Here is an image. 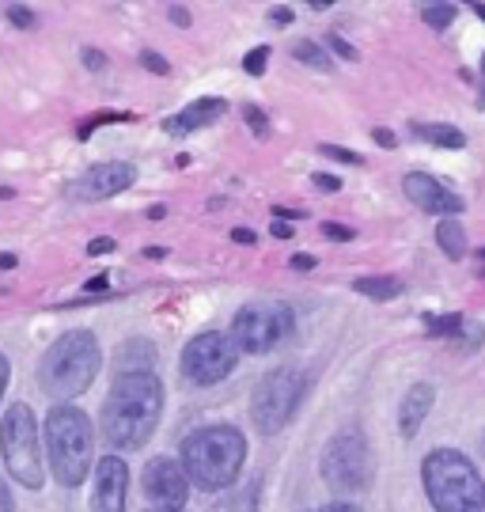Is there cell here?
Returning a JSON list of instances; mask_svg holds the SVG:
<instances>
[{
    "instance_id": "6da1fadb",
    "label": "cell",
    "mask_w": 485,
    "mask_h": 512,
    "mask_svg": "<svg viewBox=\"0 0 485 512\" xmlns=\"http://www.w3.org/2000/svg\"><path fill=\"white\" fill-rule=\"evenodd\" d=\"M163 414V384L152 368H126L103 403V440L118 452H133L156 433Z\"/></svg>"
},
{
    "instance_id": "7a4b0ae2",
    "label": "cell",
    "mask_w": 485,
    "mask_h": 512,
    "mask_svg": "<svg viewBox=\"0 0 485 512\" xmlns=\"http://www.w3.org/2000/svg\"><path fill=\"white\" fill-rule=\"evenodd\" d=\"M99 368H103L99 338L91 330H69L46 349V357L38 365V384L57 403H72L76 395H84L95 384Z\"/></svg>"
},
{
    "instance_id": "3957f363",
    "label": "cell",
    "mask_w": 485,
    "mask_h": 512,
    "mask_svg": "<svg viewBox=\"0 0 485 512\" xmlns=\"http://www.w3.org/2000/svg\"><path fill=\"white\" fill-rule=\"evenodd\" d=\"M247 459V440L235 425H205L182 440V467L201 490H228Z\"/></svg>"
},
{
    "instance_id": "277c9868",
    "label": "cell",
    "mask_w": 485,
    "mask_h": 512,
    "mask_svg": "<svg viewBox=\"0 0 485 512\" xmlns=\"http://www.w3.org/2000/svg\"><path fill=\"white\" fill-rule=\"evenodd\" d=\"M91 452H95V433L88 414L80 406L57 403L46 414V456L57 482L76 490L91 471Z\"/></svg>"
},
{
    "instance_id": "5b68a950",
    "label": "cell",
    "mask_w": 485,
    "mask_h": 512,
    "mask_svg": "<svg viewBox=\"0 0 485 512\" xmlns=\"http://www.w3.org/2000/svg\"><path fill=\"white\" fill-rule=\"evenodd\" d=\"M421 478L436 512H485V478L463 452L455 448L429 452Z\"/></svg>"
},
{
    "instance_id": "8992f818",
    "label": "cell",
    "mask_w": 485,
    "mask_h": 512,
    "mask_svg": "<svg viewBox=\"0 0 485 512\" xmlns=\"http://www.w3.org/2000/svg\"><path fill=\"white\" fill-rule=\"evenodd\" d=\"M0 448H4V463L19 486L38 490L46 482V459H42V437H38L35 410L27 403L8 406V414L0 421Z\"/></svg>"
},
{
    "instance_id": "52a82bcc",
    "label": "cell",
    "mask_w": 485,
    "mask_h": 512,
    "mask_svg": "<svg viewBox=\"0 0 485 512\" xmlns=\"http://www.w3.org/2000/svg\"><path fill=\"white\" fill-rule=\"evenodd\" d=\"M323 482L338 497H357L368 490L372 482V452H368V440L360 429H342L334 433V440L326 444L323 452Z\"/></svg>"
},
{
    "instance_id": "ba28073f",
    "label": "cell",
    "mask_w": 485,
    "mask_h": 512,
    "mask_svg": "<svg viewBox=\"0 0 485 512\" xmlns=\"http://www.w3.org/2000/svg\"><path fill=\"white\" fill-rule=\"evenodd\" d=\"M300 395H304L300 372H292V368H273V372H266L258 380V387H254V399H251V418L258 425V433L262 437H277L288 425V418L296 414Z\"/></svg>"
},
{
    "instance_id": "9c48e42d",
    "label": "cell",
    "mask_w": 485,
    "mask_h": 512,
    "mask_svg": "<svg viewBox=\"0 0 485 512\" xmlns=\"http://www.w3.org/2000/svg\"><path fill=\"white\" fill-rule=\"evenodd\" d=\"M235 365H239V346L232 334H220V330H205L182 349V376L198 387L220 384Z\"/></svg>"
},
{
    "instance_id": "30bf717a",
    "label": "cell",
    "mask_w": 485,
    "mask_h": 512,
    "mask_svg": "<svg viewBox=\"0 0 485 512\" xmlns=\"http://www.w3.org/2000/svg\"><path fill=\"white\" fill-rule=\"evenodd\" d=\"M288 334H292V311L281 304H247L232 319V338L239 353H270Z\"/></svg>"
},
{
    "instance_id": "8fae6325",
    "label": "cell",
    "mask_w": 485,
    "mask_h": 512,
    "mask_svg": "<svg viewBox=\"0 0 485 512\" xmlns=\"http://www.w3.org/2000/svg\"><path fill=\"white\" fill-rule=\"evenodd\" d=\"M144 497L156 505L160 512H182L186 509V497H190V475L186 467L167 456H156L144 467Z\"/></svg>"
},
{
    "instance_id": "7c38bea8",
    "label": "cell",
    "mask_w": 485,
    "mask_h": 512,
    "mask_svg": "<svg viewBox=\"0 0 485 512\" xmlns=\"http://www.w3.org/2000/svg\"><path fill=\"white\" fill-rule=\"evenodd\" d=\"M133 183H137V167L126 164V160H107V164H91L69 186V194L80 198V202H103V198H114V194L129 190Z\"/></svg>"
},
{
    "instance_id": "4fadbf2b",
    "label": "cell",
    "mask_w": 485,
    "mask_h": 512,
    "mask_svg": "<svg viewBox=\"0 0 485 512\" xmlns=\"http://www.w3.org/2000/svg\"><path fill=\"white\" fill-rule=\"evenodd\" d=\"M402 190H406V198H410L421 213H432V217H440V220H451L455 213L467 209V202H463L448 183L432 179V175H425V171L406 175V179H402Z\"/></svg>"
},
{
    "instance_id": "5bb4252c",
    "label": "cell",
    "mask_w": 485,
    "mask_h": 512,
    "mask_svg": "<svg viewBox=\"0 0 485 512\" xmlns=\"http://www.w3.org/2000/svg\"><path fill=\"white\" fill-rule=\"evenodd\" d=\"M129 467L122 456H103L95 463V497L91 512H126Z\"/></svg>"
},
{
    "instance_id": "9a60e30c",
    "label": "cell",
    "mask_w": 485,
    "mask_h": 512,
    "mask_svg": "<svg viewBox=\"0 0 485 512\" xmlns=\"http://www.w3.org/2000/svg\"><path fill=\"white\" fill-rule=\"evenodd\" d=\"M224 110H228V103H224V99H216V95H205V99H198V103H190V107L182 110V114L167 118V122H163V133H171V137L198 133V129L220 122V114H224Z\"/></svg>"
},
{
    "instance_id": "2e32d148",
    "label": "cell",
    "mask_w": 485,
    "mask_h": 512,
    "mask_svg": "<svg viewBox=\"0 0 485 512\" xmlns=\"http://www.w3.org/2000/svg\"><path fill=\"white\" fill-rule=\"evenodd\" d=\"M432 403H436V391L432 384H414L406 391V399H402V410H398V429H402V437L414 440L421 433V421L429 418Z\"/></svg>"
},
{
    "instance_id": "e0dca14e",
    "label": "cell",
    "mask_w": 485,
    "mask_h": 512,
    "mask_svg": "<svg viewBox=\"0 0 485 512\" xmlns=\"http://www.w3.org/2000/svg\"><path fill=\"white\" fill-rule=\"evenodd\" d=\"M425 327H429V334H440V338H470L474 346L482 342L485 334L478 323H470L467 315H459V311H451V315H425Z\"/></svg>"
},
{
    "instance_id": "ac0fdd59",
    "label": "cell",
    "mask_w": 485,
    "mask_h": 512,
    "mask_svg": "<svg viewBox=\"0 0 485 512\" xmlns=\"http://www.w3.org/2000/svg\"><path fill=\"white\" fill-rule=\"evenodd\" d=\"M414 133L421 137V141H429V145H440V148H463V145H467L463 129L448 126V122H414Z\"/></svg>"
},
{
    "instance_id": "d6986e66",
    "label": "cell",
    "mask_w": 485,
    "mask_h": 512,
    "mask_svg": "<svg viewBox=\"0 0 485 512\" xmlns=\"http://www.w3.org/2000/svg\"><path fill=\"white\" fill-rule=\"evenodd\" d=\"M436 243H440V251H444L451 262H459V258L467 255V232H463L459 220H440V224H436Z\"/></svg>"
},
{
    "instance_id": "ffe728a7",
    "label": "cell",
    "mask_w": 485,
    "mask_h": 512,
    "mask_svg": "<svg viewBox=\"0 0 485 512\" xmlns=\"http://www.w3.org/2000/svg\"><path fill=\"white\" fill-rule=\"evenodd\" d=\"M353 289L360 296H372V300H395V296H402V281L398 277H357Z\"/></svg>"
},
{
    "instance_id": "44dd1931",
    "label": "cell",
    "mask_w": 485,
    "mask_h": 512,
    "mask_svg": "<svg viewBox=\"0 0 485 512\" xmlns=\"http://www.w3.org/2000/svg\"><path fill=\"white\" fill-rule=\"evenodd\" d=\"M292 57H296L300 65H311V69H319V73H334V61H330V54H326V46L311 42V38L296 42V46H292Z\"/></svg>"
},
{
    "instance_id": "7402d4cb",
    "label": "cell",
    "mask_w": 485,
    "mask_h": 512,
    "mask_svg": "<svg viewBox=\"0 0 485 512\" xmlns=\"http://www.w3.org/2000/svg\"><path fill=\"white\" fill-rule=\"evenodd\" d=\"M421 16H425V23H429V27H448L451 19L459 16V8H455V4H429Z\"/></svg>"
},
{
    "instance_id": "603a6c76",
    "label": "cell",
    "mask_w": 485,
    "mask_h": 512,
    "mask_svg": "<svg viewBox=\"0 0 485 512\" xmlns=\"http://www.w3.org/2000/svg\"><path fill=\"white\" fill-rule=\"evenodd\" d=\"M266 65H270V46H258V50H251V54L243 57V69L251 76H262L266 73Z\"/></svg>"
},
{
    "instance_id": "cb8c5ba5",
    "label": "cell",
    "mask_w": 485,
    "mask_h": 512,
    "mask_svg": "<svg viewBox=\"0 0 485 512\" xmlns=\"http://www.w3.org/2000/svg\"><path fill=\"white\" fill-rule=\"evenodd\" d=\"M319 152H323L326 160H338V164H364L360 152H349V148H338V145H323Z\"/></svg>"
},
{
    "instance_id": "d4e9b609",
    "label": "cell",
    "mask_w": 485,
    "mask_h": 512,
    "mask_svg": "<svg viewBox=\"0 0 485 512\" xmlns=\"http://www.w3.org/2000/svg\"><path fill=\"white\" fill-rule=\"evenodd\" d=\"M141 65L148 69V73H156V76H167V73H171L167 57H160L156 50H141Z\"/></svg>"
},
{
    "instance_id": "484cf974",
    "label": "cell",
    "mask_w": 485,
    "mask_h": 512,
    "mask_svg": "<svg viewBox=\"0 0 485 512\" xmlns=\"http://www.w3.org/2000/svg\"><path fill=\"white\" fill-rule=\"evenodd\" d=\"M243 114H247V126H251L254 133H258V137H270V118H266L262 110H258V107H247Z\"/></svg>"
},
{
    "instance_id": "4316f807",
    "label": "cell",
    "mask_w": 485,
    "mask_h": 512,
    "mask_svg": "<svg viewBox=\"0 0 485 512\" xmlns=\"http://www.w3.org/2000/svg\"><path fill=\"white\" fill-rule=\"evenodd\" d=\"M4 12H8V19L19 23V27H35V16H31V8H27V4H8Z\"/></svg>"
},
{
    "instance_id": "83f0119b",
    "label": "cell",
    "mask_w": 485,
    "mask_h": 512,
    "mask_svg": "<svg viewBox=\"0 0 485 512\" xmlns=\"http://www.w3.org/2000/svg\"><path fill=\"white\" fill-rule=\"evenodd\" d=\"M110 251H114V239H110V236H99V239H91V243H88L91 258H103V255H110Z\"/></svg>"
},
{
    "instance_id": "f1b7e54d",
    "label": "cell",
    "mask_w": 485,
    "mask_h": 512,
    "mask_svg": "<svg viewBox=\"0 0 485 512\" xmlns=\"http://www.w3.org/2000/svg\"><path fill=\"white\" fill-rule=\"evenodd\" d=\"M326 46H330V50H334V54L349 57V61H353V57H357V50H353V46H349V42H345V38H338V35H330V38H326Z\"/></svg>"
},
{
    "instance_id": "f546056e",
    "label": "cell",
    "mask_w": 485,
    "mask_h": 512,
    "mask_svg": "<svg viewBox=\"0 0 485 512\" xmlns=\"http://www.w3.org/2000/svg\"><path fill=\"white\" fill-rule=\"evenodd\" d=\"M84 65H88L91 73H103V69H107V54H99V50H84Z\"/></svg>"
},
{
    "instance_id": "4dcf8cb0",
    "label": "cell",
    "mask_w": 485,
    "mask_h": 512,
    "mask_svg": "<svg viewBox=\"0 0 485 512\" xmlns=\"http://www.w3.org/2000/svg\"><path fill=\"white\" fill-rule=\"evenodd\" d=\"M323 232L334 239V243H345V239H353V232H349L345 224H334V220H330V224H323Z\"/></svg>"
},
{
    "instance_id": "1f68e13d",
    "label": "cell",
    "mask_w": 485,
    "mask_h": 512,
    "mask_svg": "<svg viewBox=\"0 0 485 512\" xmlns=\"http://www.w3.org/2000/svg\"><path fill=\"white\" fill-rule=\"evenodd\" d=\"M167 16L175 19V23H179V27H190V12H186V8H182V4H171V8H167Z\"/></svg>"
},
{
    "instance_id": "d6a6232c",
    "label": "cell",
    "mask_w": 485,
    "mask_h": 512,
    "mask_svg": "<svg viewBox=\"0 0 485 512\" xmlns=\"http://www.w3.org/2000/svg\"><path fill=\"white\" fill-rule=\"evenodd\" d=\"M372 137H376V145H383V148H395V133L391 129H372Z\"/></svg>"
},
{
    "instance_id": "836d02e7",
    "label": "cell",
    "mask_w": 485,
    "mask_h": 512,
    "mask_svg": "<svg viewBox=\"0 0 485 512\" xmlns=\"http://www.w3.org/2000/svg\"><path fill=\"white\" fill-rule=\"evenodd\" d=\"M8 376H12V368H8V357L0 353V403H4V391H8Z\"/></svg>"
},
{
    "instance_id": "e575fe53",
    "label": "cell",
    "mask_w": 485,
    "mask_h": 512,
    "mask_svg": "<svg viewBox=\"0 0 485 512\" xmlns=\"http://www.w3.org/2000/svg\"><path fill=\"white\" fill-rule=\"evenodd\" d=\"M315 186H319V190H330V194H334V190H342V183H338L334 175H315Z\"/></svg>"
},
{
    "instance_id": "d590c367",
    "label": "cell",
    "mask_w": 485,
    "mask_h": 512,
    "mask_svg": "<svg viewBox=\"0 0 485 512\" xmlns=\"http://www.w3.org/2000/svg\"><path fill=\"white\" fill-rule=\"evenodd\" d=\"M0 512H16V501H12V494H8L4 478H0Z\"/></svg>"
},
{
    "instance_id": "8d00e7d4",
    "label": "cell",
    "mask_w": 485,
    "mask_h": 512,
    "mask_svg": "<svg viewBox=\"0 0 485 512\" xmlns=\"http://www.w3.org/2000/svg\"><path fill=\"white\" fill-rule=\"evenodd\" d=\"M107 285H110V277H107V274L91 277V281H88V293H107Z\"/></svg>"
},
{
    "instance_id": "74e56055",
    "label": "cell",
    "mask_w": 485,
    "mask_h": 512,
    "mask_svg": "<svg viewBox=\"0 0 485 512\" xmlns=\"http://www.w3.org/2000/svg\"><path fill=\"white\" fill-rule=\"evenodd\" d=\"M315 262H319L315 255H296V258H292V266H296V270H315Z\"/></svg>"
},
{
    "instance_id": "f35d334b",
    "label": "cell",
    "mask_w": 485,
    "mask_h": 512,
    "mask_svg": "<svg viewBox=\"0 0 485 512\" xmlns=\"http://www.w3.org/2000/svg\"><path fill=\"white\" fill-rule=\"evenodd\" d=\"M292 19H296L292 8H273V23H292Z\"/></svg>"
},
{
    "instance_id": "ab89813d",
    "label": "cell",
    "mask_w": 485,
    "mask_h": 512,
    "mask_svg": "<svg viewBox=\"0 0 485 512\" xmlns=\"http://www.w3.org/2000/svg\"><path fill=\"white\" fill-rule=\"evenodd\" d=\"M319 512H357V509H353L349 501H330V505H323Z\"/></svg>"
},
{
    "instance_id": "60d3db41",
    "label": "cell",
    "mask_w": 485,
    "mask_h": 512,
    "mask_svg": "<svg viewBox=\"0 0 485 512\" xmlns=\"http://www.w3.org/2000/svg\"><path fill=\"white\" fill-rule=\"evenodd\" d=\"M232 239H235V243H254V239H258V236H254L251 228H235Z\"/></svg>"
},
{
    "instance_id": "b9f144b4",
    "label": "cell",
    "mask_w": 485,
    "mask_h": 512,
    "mask_svg": "<svg viewBox=\"0 0 485 512\" xmlns=\"http://www.w3.org/2000/svg\"><path fill=\"white\" fill-rule=\"evenodd\" d=\"M273 236L288 239V236H292V224H273Z\"/></svg>"
},
{
    "instance_id": "7bdbcfd3",
    "label": "cell",
    "mask_w": 485,
    "mask_h": 512,
    "mask_svg": "<svg viewBox=\"0 0 485 512\" xmlns=\"http://www.w3.org/2000/svg\"><path fill=\"white\" fill-rule=\"evenodd\" d=\"M12 266H16V255L4 251V255H0V270H12Z\"/></svg>"
},
{
    "instance_id": "ee69618b",
    "label": "cell",
    "mask_w": 485,
    "mask_h": 512,
    "mask_svg": "<svg viewBox=\"0 0 485 512\" xmlns=\"http://www.w3.org/2000/svg\"><path fill=\"white\" fill-rule=\"evenodd\" d=\"M163 213H167L163 205H152V209H148V217H152V220H163Z\"/></svg>"
},
{
    "instance_id": "f6af8a7d",
    "label": "cell",
    "mask_w": 485,
    "mask_h": 512,
    "mask_svg": "<svg viewBox=\"0 0 485 512\" xmlns=\"http://www.w3.org/2000/svg\"><path fill=\"white\" fill-rule=\"evenodd\" d=\"M144 255H148V258H152V262H156V258H163V255H167V251H163V247H148Z\"/></svg>"
},
{
    "instance_id": "bcb514c9",
    "label": "cell",
    "mask_w": 485,
    "mask_h": 512,
    "mask_svg": "<svg viewBox=\"0 0 485 512\" xmlns=\"http://www.w3.org/2000/svg\"><path fill=\"white\" fill-rule=\"evenodd\" d=\"M482 76H485V54H482ZM482 107H485V92H482Z\"/></svg>"
},
{
    "instance_id": "7dc6e473",
    "label": "cell",
    "mask_w": 485,
    "mask_h": 512,
    "mask_svg": "<svg viewBox=\"0 0 485 512\" xmlns=\"http://www.w3.org/2000/svg\"><path fill=\"white\" fill-rule=\"evenodd\" d=\"M478 255H482V258H485V247H482V251H478Z\"/></svg>"
},
{
    "instance_id": "c3c4849f",
    "label": "cell",
    "mask_w": 485,
    "mask_h": 512,
    "mask_svg": "<svg viewBox=\"0 0 485 512\" xmlns=\"http://www.w3.org/2000/svg\"><path fill=\"white\" fill-rule=\"evenodd\" d=\"M156 512H160V509H156Z\"/></svg>"
}]
</instances>
